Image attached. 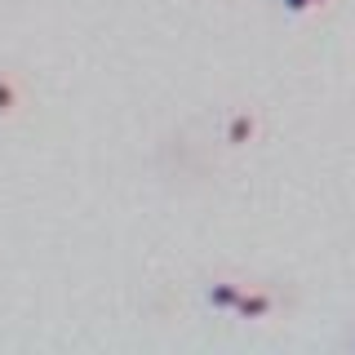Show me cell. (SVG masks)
Masks as SVG:
<instances>
[{"label":"cell","mask_w":355,"mask_h":355,"mask_svg":"<svg viewBox=\"0 0 355 355\" xmlns=\"http://www.w3.org/2000/svg\"><path fill=\"white\" fill-rule=\"evenodd\" d=\"M275 306H280V297H275L271 288H240L231 315H240V320H266Z\"/></svg>","instance_id":"1"},{"label":"cell","mask_w":355,"mask_h":355,"mask_svg":"<svg viewBox=\"0 0 355 355\" xmlns=\"http://www.w3.org/2000/svg\"><path fill=\"white\" fill-rule=\"evenodd\" d=\"M240 288H244V284L227 280V275H218V280L205 284V306H209V311H231V306H236V297H240Z\"/></svg>","instance_id":"2"},{"label":"cell","mask_w":355,"mask_h":355,"mask_svg":"<svg viewBox=\"0 0 355 355\" xmlns=\"http://www.w3.org/2000/svg\"><path fill=\"white\" fill-rule=\"evenodd\" d=\"M253 138H258V116L244 107V111H236V116H231V125H227V142H231V147H249Z\"/></svg>","instance_id":"3"},{"label":"cell","mask_w":355,"mask_h":355,"mask_svg":"<svg viewBox=\"0 0 355 355\" xmlns=\"http://www.w3.org/2000/svg\"><path fill=\"white\" fill-rule=\"evenodd\" d=\"M18 107H22V89H18V80H14L9 71H0V120L18 116Z\"/></svg>","instance_id":"4"},{"label":"cell","mask_w":355,"mask_h":355,"mask_svg":"<svg viewBox=\"0 0 355 355\" xmlns=\"http://www.w3.org/2000/svg\"><path fill=\"white\" fill-rule=\"evenodd\" d=\"M280 5H284V14H306L311 0H280Z\"/></svg>","instance_id":"5"},{"label":"cell","mask_w":355,"mask_h":355,"mask_svg":"<svg viewBox=\"0 0 355 355\" xmlns=\"http://www.w3.org/2000/svg\"><path fill=\"white\" fill-rule=\"evenodd\" d=\"M311 5H329V0H311Z\"/></svg>","instance_id":"6"},{"label":"cell","mask_w":355,"mask_h":355,"mask_svg":"<svg viewBox=\"0 0 355 355\" xmlns=\"http://www.w3.org/2000/svg\"><path fill=\"white\" fill-rule=\"evenodd\" d=\"M351 347H355V333H351Z\"/></svg>","instance_id":"7"}]
</instances>
